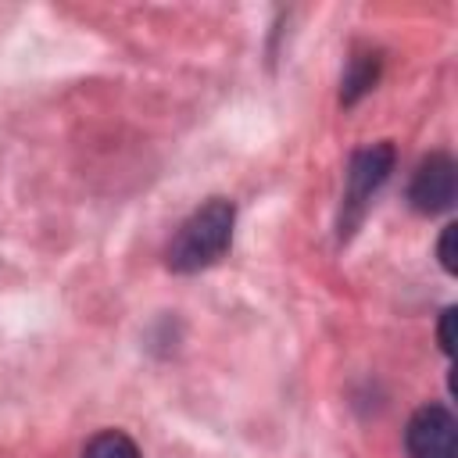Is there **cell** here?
I'll return each instance as SVG.
<instances>
[{
	"label": "cell",
	"instance_id": "6da1fadb",
	"mask_svg": "<svg viewBox=\"0 0 458 458\" xmlns=\"http://www.w3.org/2000/svg\"><path fill=\"white\" fill-rule=\"evenodd\" d=\"M233 222H236V208L225 197H211L204 200L172 236L168 243V268L172 272H200L208 265H215L229 243H233Z\"/></svg>",
	"mask_w": 458,
	"mask_h": 458
},
{
	"label": "cell",
	"instance_id": "5b68a950",
	"mask_svg": "<svg viewBox=\"0 0 458 458\" xmlns=\"http://www.w3.org/2000/svg\"><path fill=\"white\" fill-rule=\"evenodd\" d=\"M376 75H379V57H376V54H361V57H354L351 68H347L340 100H344V104H354L361 93H369V89L376 86Z\"/></svg>",
	"mask_w": 458,
	"mask_h": 458
},
{
	"label": "cell",
	"instance_id": "8992f818",
	"mask_svg": "<svg viewBox=\"0 0 458 458\" xmlns=\"http://www.w3.org/2000/svg\"><path fill=\"white\" fill-rule=\"evenodd\" d=\"M82 458H140V447L122 429H104L82 447Z\"/></svg>",
	"mask_w": 458,
	"mask_h": 458
},
{
	"label": "cell",
	"instance_id": "ba28073f",
	"mask_svg": "<svg viewBox=\"0 0 458 458\" xmlns=\"http://www.w3.org/2000/svg\"><path fill=\"white\" fill-rule=\"evenodd\" d=\"M451 326H454V308H444V315H440V347H444V354H451V351H454Z\"/></svg>",
	"mask_w": 458,
	"mask_h": 458
},
{
	"label": "cell",
	"instance_id": "3957f363",
	"mask_svg": "<svg viewBox=\"0 0 458 458\" xmlns=\"http://www.w3.org/2000/svg\"><path fill=\"white\" fill-rule=\"evenodd\" d=\"M408 458H454L458 454V422L444 404H422L404 426Z\"/></svg>",
	"mask_w": 458,
	"mask_h": 458
},
{
	"label": "cell",
	"instance_id": "52a82bcc",
	"mask_svg": "<svg viewBox=\"0 0 458 458\" xmlns=\"http://www.w3.org/2000/svg\"><path fill=\"white\" fill-rule=\"evenodd\" d=\"M454 229H458V225H447L444 236H440V265H444L447 272H454Z\"/></svg>",
	"mask_w": 458,
	"mask_h": 458
},
{
	"label": "cell",
	"instance_id": "7a4b0ae2",
	"mask_svg": "<svg viewBox=\"0 0 458 458\" xmlns=\"http://www.w3.org/2000/svg\"><path fill=\"white\" fill-rule=\"evenodd\" d=\"M390 168H394V147H390V143H372V147H365V150H358V154L351 157V168H347V197H344L347 215H344V222H340V233L351 229V225L361 218L365 204H369L372 193L386 182Z\"/></svg>",
	"mask_w": 458,
	"mask_h": 458
},
{
	"label": "cell",
	"instance_id": "277c9868",
	"mask_svg": "<svg viewBox=\"0 0 458 458\" xmlns=\"http://www.w3.org/2000/svg\"><path fill=\"white\" fill-rule=\"evenodd\" d=\"M458 193V168L451 154H429L419 161L408 182V200L419 215H440L454 204Z\"/></svg>",
	"mask_w": 458,
	"mask_h": 458
}]
</instances>
